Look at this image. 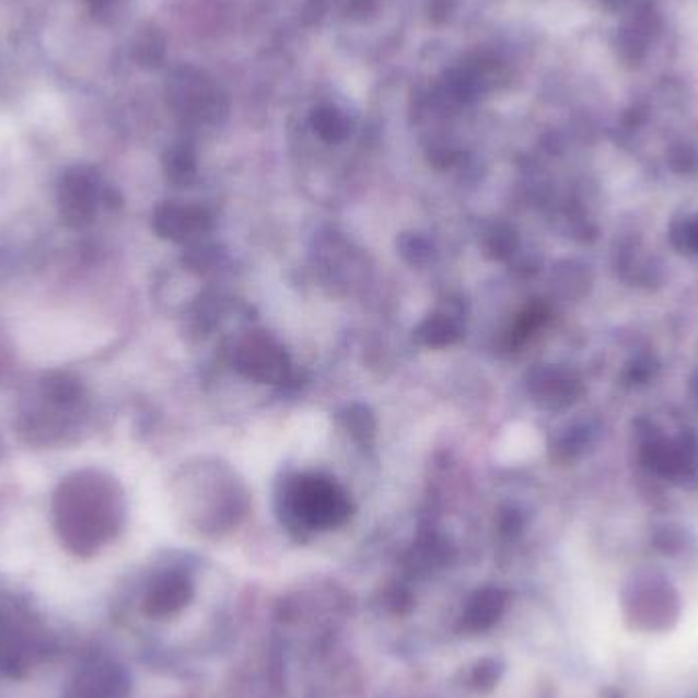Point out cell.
<instances>
[{"label":"cell","instance_id":"obj_1","mask_svg":"<svg viewBox=\"0 0 698 698\" xmlns=\"http://www.w3.org/2000/svg\"><path fill=\"white\" fill-rule=\"evenodd\" d=\"M292 515L313 530H329L341 525L349 516L346 495L319 476L299 478L290 492Z\"/></svg>","mask_w":698,"mask_h":698},{"label":"cell","instance_id":"obj_2","mask_svg":"<svg viewBox=\"0 0 698 698\" xmlns=\"http://www.w3.org/2000/svg\"><path fill=\"white\" fill-rule=\"evenodd\" d=\"M237 364L249 379L274 382L284 374L287 358L268 337L254 335L243 341L237 351Z\"/></svg>","mask_w":698,"mask_h":698},{"label":"cell","instance_id":"obj_3","mask_svg":"<svg viewBox=\"0 0 698 698\" xmlns=\"http://www.w3.org/2000/svg\"><path fill=\"white\" fill-rule=\"evenodd\" d=\"M501 608L502 601L499 592H478L474 596L470 607L466 608L464 629H468V631H485V629H488V625H492L495 619L501 615Z\"/></svg>","mask_w":698,"mask_h":698},{"label":"cell","instance_id":"obj_4","mask_svg":"<svg viewBox=\"0 0 698 698\" xmlns=\"http://www.w3.org/2000/svg\"><path fill=\"white\" fill-rule=\"evenodd\" d=\"M419 335L427 346H447V344L456 341L457 327L452 321L435 315V317L426 321Z\"/></svg>","mask_w":698,"mask_h":698},{"label":"cell","instance_id":"obj_5","mask_svg":"<svg viewBox=\"0 0 698 698\" xmlns=\"http://www.w3.org/2000/svg\"><path fill=\"white\" fill-rule=\"evenodd\" d=\"M697 23H698V15H697Z\"/></svg>","mask_w":698,"mask_h":698}]
</instances>
